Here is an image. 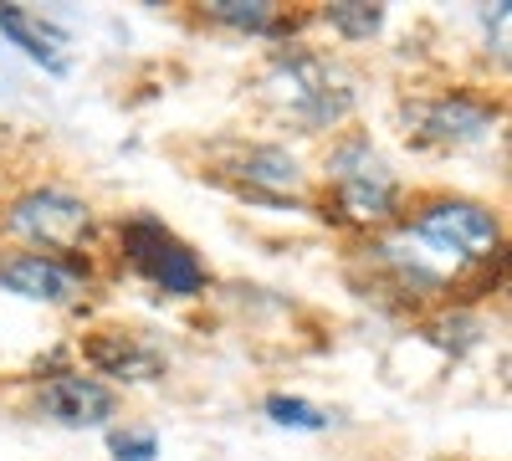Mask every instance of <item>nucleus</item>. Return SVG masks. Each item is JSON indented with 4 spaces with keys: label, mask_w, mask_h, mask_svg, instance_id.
<instances>
[{
    "label": "nucleus",
    "mask_w": 512,
    "mask_h": 461,
    "mask_svg": "<svg viewBox=\"0 0 512 461\" xmlns=\"http://www.w3.org/2000/svg\"><path fill=\"white\" fill-rule=\"evenodd\" d=\"M262 93L272 98V108L282 118H292L303 134H318V129H333L354 113V88L349 77L328 67L323 57L313 52H282L267 77H262Z\"/></svg>",
    "instance_id": "1"
},
{
    "label": "nucleus",
    "mask_w": 512,
    "mask_h": 461,
    "mask_svg": "<svg viewBox=\"0 0 512 461\" xmlns=\"http://www.w3.org/2000/svg\"><path fill=\"white\" fill-rule=\"evenodd\" d=\"M328 185L349 221H390L400 205V185L369 139H344L328 154Z\"/></svg>",
    "instance_id": "2"
},
{
    "label": "nucleus",
    "mask_w": 512,
    "mask_h": 461,
    "mask_svg": "<svg viewBox=\"0 0 512 461\" xmlns=\"http://www.w3.org/2000/svg\"><path fill=\"white\" fill-rule=\"evenodd\" d=\"M6 231L21 236L41 257H52V251H82V241L93 236V211H88V200H77L67 190H26L21 200H11Z\"/></svg>",
    "instance_id": "3"
},
{
    "label": "nucleus",
    "mask_w": 512,
    "mask_h": 461,
    "mask_svg": "<svg viewBox=\"0 0 512 461\" xmlns=\"http://www.w3.org/2000/svg\"><path fill=\"white\" fill-rule=\"evenodd\" d=\"M123 257L134 262V272H144L159 292H169V298H195V292L205 287V267L195 262V251L169 231L164 221H128L123 226Z\"/></svg>",
    "instance_id": "4"
},
{
    "label": "nucleus",
    "mask_w": 512,
    "mask_h": 461,
    "mask_svg": "<svg viewBox=\"0 0 512 461\" xmlns=\"http://www.w3.org/2000/svg\"><path fill=\"white\" fill-rule=\"evenodd\" d=\"M415 236L436 246L446 262H487L502 246V226L477 200H431L415 216Z\"/></svg>",
    "instance_id": "5"
},
{
    "label": "nucleus",
    "mask_w": 512,
    "mask_h": 461,
    "mask_svg": "<svg viewBox=\"0 0 512 461\" xmlns=\"http://www.w3.org/2000/svg\"><path fill=\"white\" fill-rule=\"evenodd\" d=\"M113 390L98 385L93 374H52L47 385L36 390V415L52 426H67V431H93V426H108L113 421Z\"/></svg>",
    "instance_id": "6"
},
{
    "label": "nucleus",
    "mask_w": 512,
    "mask_h": 461,
    "mask_svg": "<svg viewBox=\"0 0 512 461\" xmlns=\"http://www.w3.org/2000/svg\"><path fill=\"white\" fill-rule=\"evenodd\" d=\"M0 287L16 292L26 303H72L88 277L77 267H67L62 257H41V251H16V257H0Z\"/></svg>",
    "instance_id": "7"
},
{
    "label": "nucleus",
    "mask_w": 512,
    "mask_h": 461,
    "mask_svg": "<svg viewBox=\"0 0 512 461\" xmlns=\"http://www.w3.org/2000/svg\"><path fill=\"white\" fill-rule=\"evenodd\" d=\"M492 108L466 98V93H451V98H431V103H415L405 108V123H415V139L425 144H472L492 129Z\"/></svg>",
    "instance_id": "8"
},
{
    "label": "nucleus",
    "mask_w": 512,
    "mask_h": 461,
    "mask_svg": "<svg viewBox=\"0 0 512 461\" xmlns=\"http://www.w3.org/2000/svg\"><path fill=\"white\" fill-rule=\"evenodd\" d=\"M0 36H11V47H21L31 62L47 72H67V36L26 6H0Z\"/></svg>",
    "instance_id": "9"
},
{
    "label": "nucleus",
    "mask_w": 512,
    "mask_h": 461,
    "mask_svg": "<svg viewBox=\"0 0 512 461\" xmlns=\"http://www.w3.org/2000/svg\"><path fill=\"white\" fill-rule=\"evenodd\" d=\"M88 359L113 374V380H154V374L164 369V359L139 339V333H128V328H108L98 333V339L88 344Z\"/></svg>",
    "instance_id": "10"
},
{
    "label": "nucleus",
    "mask_w": 512,
    "mask_h": 461,
    "mask_svg": "<svg viewBox=\"0 0 512 461\" xmlns=\"http://www.w3.org/2000/svg\"><path fill=\"white\" fill-rule=\"evenodd\" d=\"M236 175L251 185V190H297L303 185V170H297V159L287 149H246L241 164H236Z\"/></svg>",
    "instance_id": "11"
},
{
    "label": "nucleus",
    "mask_w": 512,
    "mask_h": 461,
    "mask_svg": "<svg viewBox=\"0 0 512 461\" xmlns=\"http://www.w3.org/2000/svg\"><path fill=\"white\" fill-rule=\"evenodd\" d=\"M323 21L344 36V41H369V36L384 26V11H379V6H364V0H344V6H328Z\"/></svg>",
    "instance_id": "12"
},
{
    "label": "nucleus",
    "mask_w": 512,
    "mask_h": 461,
    "mask_svg": "<svg viewBox=\"0 0 512 461\" xmlns=\"http://www.w3.org/2000/svg\"><path fill=\"white\" fill-rule=\"evenodd\" d=\"M210 16L236 26V31H272L277 26V11L267 0H210Z\"/></svg>",
    "instance_id": "13"
},
{
    "label": "nucleus",
    "mask_w": 512,
    "mask_h": 461,
    "mask_svg": "<svg viewBox=\"0 0 512 461\" xmlns=\"http://www.w3.org/2000/svg\"><path fill=\"white\" fill-rule=\"evenodd\" d=\"M267 415L277 426H287V431H328V415L318 405H308V400H297V395H272Z\"/></svg>",
    "instance_id": "14"
},
{
    "label": "nucleus",
    "mask_w": 512,
    "mask_h": 461,
    "mask_svg": "<svg viewBox=\"0 0 512 461\" xmlns=\"http://www.w3.org/2000/svg\"><path fill=\"white\" fill-rule=\"evenodd\" d=\"M113 456L118 461H154L159 456V436L154 431H113Z\"/></svg>",
    "instance_id": "15"
}]
</instances>
